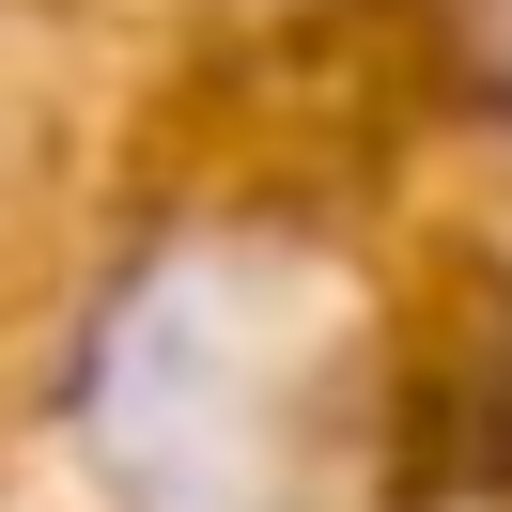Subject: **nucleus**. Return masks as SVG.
<instances>
[{
    "mask_svg": "<svg viewBox=\"0 0 512 512\" xmlns=\"http://www.w3.org/2000/svg\"><path fill=\"white\" fill-rule=\"evenodd\" d=\"M78 450L109 512H326L357 481V311L280 233H187L94 311Z\"/></svg>",
    "mask_w": 512,
    "mask_h": 512,
    "instance_id": "obj_1",
    "label": "nucleus"
}]
</instances>
